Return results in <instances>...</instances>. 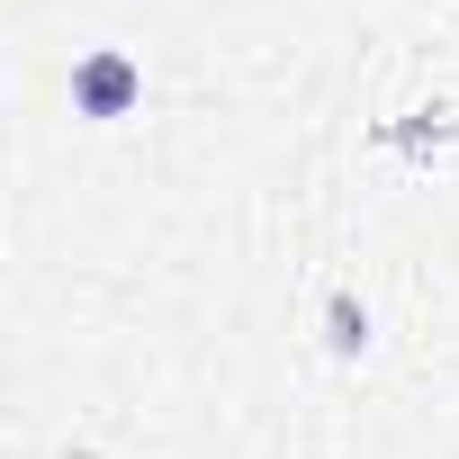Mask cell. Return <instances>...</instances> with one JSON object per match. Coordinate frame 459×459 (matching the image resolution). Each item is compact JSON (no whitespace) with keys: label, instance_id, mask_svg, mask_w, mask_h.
I'll use <instances>...</instances> for the list:
<instances>
[{"label":"cell","instance_id":"1","mask_svg":"<svg viewBox=\"0 0 459 459\" xmlns=\"http://www.w3.org/2000/svg\"><path fill=\"white\" fill-rule=\"evenodd\" d=\"M135 100H144V64H135L126 46H91V55L73 64V117L117 126V117H135Z\"/></svg>","mask_w":459,"mask_h":459},{"label":"cell","instance_id":"2","mask_svg":"<svg viewBox=\"0 0 459 459\" xmlns=\"http://www.w3.org/2000/svg\"><path fill=\"white\" fill-rule=\"evenodd\" d=\"M325 342H333V360H360V351H369V307H360L351 289L325 298Z\"/></svg>","mask_w":459,"mask_h":459}]
</instances>
